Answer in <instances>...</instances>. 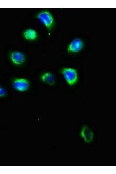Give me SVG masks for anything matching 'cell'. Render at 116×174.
I'll return each instance as SVG.
<instances>
[{
	"mask_svg": "<svg viewBox=\"0 0 116 174\" xmlns=\"http://www.w3.org/2000/svg\"><path fill=\"white\" fill-rule=\"evenodd\" d=\"M34 18L42 24L50 34L56 25L55 17L51 11L47 9L38 11L35 15Z\"/></svg>",
	"mask_w": 116,
	"mask_h": 174,
	"instance_id": "6da1fadb",
	"label": "cell"
},
{
	"mask_svg": "<svg viewBox=\"0 0 116 174\" xmlns=\"http://www.w3.org/2000/svg\"><path fill=\"white\" fill-rule=\"evenodd\" d=\"M21 35L24 40L27 41H35L39 37L37 31L35 29L31 28L25 29L22 32Z\"/></svg>",
	"mask_w": 116,
	"mask_h": 174,
	"instance_id": "8992f818",
	"label": "cell"
},
{
	"mask_svg": "<svg viewBox=\"0 0 116 174\" xmlns=\"http://www.w3.org/2000/svg\"><path fill=\"white\" fill-rule=\"evenodd\" d=\"M9 59L13 65L21 66L23 65L26 60L25 54L21 51L17 50H10L8 52Z\"/></svg>",
	"mask_w": 116,
	"mask_h": 174,
	"instance_id": "3957f363",
	"label": "cell"
},
{
	"mask_svg": "<svg viewBox=\"0 0 116 174\" xmlns=\"http://www.w3.org/2000/svg\"><path fill=\"white\" fill-rule=\"evenodd\" d=\"M60 73L70 86L72 87L77 83L78 80V75L77 70L75 68L63 67L61 69Z\"/></svg>",
	"mask_w": 116,
	"mask_h": 174,
	"instance_id": "7a4b0ae2",
	"label": "cell"
},
{
	"mask_svg": "<svg viewBox=\"0 0 116 174\" xmlns=\"http://www.w3.org/2000/svg\"><path fill=\"white\" fill-rule=\"evenodd\" d=\"M84 46V41L81 39L75 38L68 44L67 47V52L71 54L77 53L83 50Z\"/></svg>",
	"mask_w": 116,
	"mask_h": 174,
	"instance_id": "5b68a950",
	"label": "cell"
},
{
	"mask_svg": "<svg viewBox=\"0 0 116 174\" xmlns=\"http://www.w3.org/2000/svg\"><path fill=\"white\" fill-rule=\"evenodd\" d=\"M7 94V91L5 87L0 86V98L5 96Z\"/></svg>",
	"mask_w": 116,
	"mask_h": 174,
	"instance_id": "9c48e42d",
	"label": "cell"
},
{
	"mask_svg": "<svg viewBox=\"0 0 116 174\" xmlns=\"http://www.w3.org/2000/svg\"><path fill=\"white\" fill-rule=\"evenodd\" d=\"M80 135L87 143L91 142L94 138V134L92 131L86 126H84L82 127Z\"/></svg>",
	"mask_w": 116,
	"mask_h": 174,
	"instance_id": "52a82bcc",
	"label": "cell"
},
{
	"mask_svg": "<svg viewBox=\"0 0 116 174\" xmlns=\"http://www.w3.org/2000/svg\"><path fill=\"white\" fill-rule=\"evenodd\" d=\"M30 85V82L24 78L15 77L12 81V86L14 89L19 92H24L28 90Z\"/></svg>",
	"mask_w": 116,
	"mask_h": 174,
	"instance_id": "277c9868",
	"label": "cell"
},
{
	"mask_svg": "<svg viewBox=\"0 0 116 174\" xmlns=\"http://www.w3.org/2000/svg\"><path fill=\"white\" fill-rule=\"evenodd\" d=\"M40 78L43 83L48 85L53 86L55 84V76L50 72L47 71L42 73L40 75Z\"/></svg>",
	"mask_w": 116,
	"mask_h": 174,
	"instance_id": "ba28073f",
	"label": "cell"
}]
</instances>
